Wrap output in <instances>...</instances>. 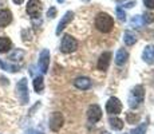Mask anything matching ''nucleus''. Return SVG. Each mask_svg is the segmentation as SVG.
<instances>
[{"mask_svg": "<svg viewBox=\"0 0 154 134\" xmlns=\"http://www.w3.org/2000/svg\"><path fill=\"white\" fill-rule=\"evenodd\" d=\"M72 16H74L72 12H67L66 15H64V17L60 20V23H59L58 28H56V34H60V31H63V28L70 23V20L72 19Z\"/></svg>", "mask_w": 154, "mask_h": 134, "instance_id": "14", "label": "nucleus"}, {"mask_svg": "<svg viewBox=\"0 0 154 134\" xmlns=\"http://www.w3.org/2000/svg\"><path fill=\"white\" fill-rule=\"evenodd\" d=\"M12 22V14L10 10L0 11V27H7Z\"/></svg>", "mask_w": 154, "mask_h": 134, "instance_id": "11", "label": "nucleus"}, {"mask_svg": "<svg viewBox=\"0 0 154 134\" xmlns=\"http://www.w3.org/2000/svg\"><path fill=\"white\" fill-rule=\"evenodd\" d=\"M23 2H24V0H14V3H16V4H22Z\"/></svg>", "mask_w": 154, "mask_h": 134, "instance_id": "28", "label": "nucleus"}, {"mask_svg": "<svg viewBox=\"0 0 154 134\" xmlns=\"http://www.w3.org/2000/svg\"><path fill=\"white\" fill-rule=\"evenodd\" d=\"M110 61H111V52H103L98 59V68L102 71L107 70L109 64H110Z\"/></svg>", "mask_w": 154, "mask_h": 134, "instance_id": "10", "label": "nucleus"}, {"mask_svg": "<svg viewBox=\"0 0 154 134\" xmlns=\"http://www.w3.org/2000/svg\"><path fill=\"white\" fill-rule=\"evenodd\" d=\"M121 110H122V103H121V101L118 98L112 97L107 101V103H106V111L109 114H119Z\"/></svg>", "mask_w": 154, "mask_h": 134, "instance_id": "5", "label": "nucleus"}, {"mask_svg": "<svg viewBox=\"0 0 154 134\" xmlns=\"http://www.w3.org/2000/svg\"><path fill=\"white\" fill-rule=\"evenodd\" d=\"M34 89L36 93H42L43 89H44V82H43V78L42 76H36L34 79Z\"/></svg>", "mask_w": 154, "mask_h": 134, "instance_id": "19", "label": "nucleus"}, {"mask_svg": "<svg viewBox=\"0 0 154 134\" xmlns=\"http://www.w3.org/2000/svg\"><path fill=\"white\" fill-rule=\"evenodd\" d=\"M23 55H24L23 51H20V50H16V51H15L12 55L10 56V59H12V61H20V58H23Z\"/></svg>", "mask_w": 154, "mask_h": 134, "instance_id": "23", "label": "nucleus"}, {"mask_svg": "<svg viewBox=\"0 0 154 134\" xmlns=\"http://www.w3.org/2000/svg\"><path fill=\"white\" fill-rule=\"evenodd\" d=\"M87 118L90 122H93V123H95V122H98L100 118H102V110H100V107L98 105H93L88 107L87 110Z\"/></svg>", "mask_w": 154, "mask_h": 134, "instance_id": "7", "label": "nucleus"}, {"mask_svg": "<svg viewBox=\"0 0 154 134\" xmlns=\"http://www.w3.org/2000/svg\"><path fill=\"white\" fill-rule=\"evenodd\" d=\"M109 122H110V126H111L112 130H122L123 129V121L119 120V118L111 117L110 120H109Z\"/></svg>", "mask_w": 154, "mask_h": 134, "instance_id": "17", "label": "nucleus"}, {"mask_svg": "<svg viewBox=\"0 0 154 134\" xmlns=\"http://www.w3.org/2000/svg\"><path fill=\"white\" fill-rule=\"evenodd\" d=\"M74 85L79 90H87V89L91 87V80L86 78V76H81V78H76L74 80Z\"/></svg>", "mask_w": 154, "mask_h": 134, "instance_id": "12", "label": "nucleus"}, {"mask_svg": "<svg viewBox=\"0 0 154 134\" xmlns=\"http://www.w3.org/2000/svg\"><path fill=\"white\" fill-rule=\"evenodd\" d=\"M50 64V51L48 50H43L39 56V68L42 73H47Z\"/></svg>", "mask_w": 154, "mask_h": 134, "instance_id": "9", "label": "nucleus"}, {"mask_svg": "<svg viewBox=\"0 0 154 134\" xmlns=\"http://www.w3.org/2000/svg\"><path fill=\"white\" fill-rule=\"evenodd\" d=\"M143 97H145L143 87L142 86H135L129 95V106L131 109H137L143 102Z\"/></svg>", "mask_w": 154, "mask_h": 134, "instance_id": "2", "label": "nucleus"}, {"mask_svg": "<svg viewBox=\"0 0 154 134\" xmlns=\"http://www.w3.org/2000/svg\"><path fill=\"white\" fill-rule=\"evenodd\" d=\"M117 12H118V16H119L121 19H123V12H122V11H121V10H118Z\"/></svg>", "mask_w": 154, "mask_h": 134, "instance_id": "27", "label": "nucleus"}, {"mask_svg": "<svg viewBox=\"0 0 154 134\" xmlns=\"http://www.w3.org/2000/svg\"><path fill=\"white\" fill-rule=\"evenodd\" d=\"M26 134H43V133H40V132H36V130H28Z\"/></svg>", "mask_w": 154, "mask_h": 134, "instance_id": "25", "label": "nucleus"}, {"mask_svg": "<svg viewBox=\"0 0 154 134\" xmlns=\"http://www.w3.org/2000/svg\"><path fill=\"white\" fill-rule=\"evenodd\" d=\"M94 24H95L98 31L103 32V34H107V32H110L111 30L114 28V19H112L109 14L99 12L95 16V22H94Z\"/></svg>", "mask_w": 154, "mask_h": 134, "instance_id": "1", "label": "nucleus"}, {"mask_svg": "<svg viewBox=\"0 0 154 134\" xmlns=\"http://www.w3.org/2000/svg\"><path fill=\"white\" fill-rule=\"evenodd\" d=\"M143 61L147 63H153L154 62V50L153 47H146L143 51Z\"/></svg>", "mask_w": 154, "mask_h": 134, "instance_id": "18", "label": "nucleus"}, {"mask_svg": "<svg viewBox=\"0 0 154 134\" xmlns=\"http://www.w3.org/2000/svg\"><path fill=\"white\" fill-rule=\"evenodd\" d=\"M145 5L149 8H154V0H143Z\"/></svg>", "mask_w": 154, "mask_h": 134, "instance_id": "24", "label": "nucleus"}, {"mask_svg": "<svg viewBox=\"0 0 154 134\" xmlns=\"http://www.w3.org/2000/svg\"><path fill=\"white\" fill-rule=\"evenodd\" d=\"M63 125V115L60 113H52V115L50 117V129L52 132H58Z\"/></svg>", "mask_w": 154, "mask_h": 134, "instance_id": "8", "label": "nucleus"}, {"mask_svg": "<svg viewBox=\"0 0 154 134\" xmlns=\"http://www.w3.org/2000/svg\"><path fill=\"white\" fill-rule=\"evenodd\" d=\"M54 15H55V10H54V8H51V10H50V11H48V16L54 17Z\"/></svg>", "mask_w": 154, "mask_h": 134, "instance_id": "26", "label": "nucleus"}, {"mask_svg": "<svg viewBox=\"0 0 154 134\" xmlns=\"http://www.w3.org/2000/svg\"><path fill=\"white\" fill-rule=\"evenodd\" d=\"M127 58H129V54H127L125 50H119V51L117 52V55H115V63H117L118 66H122V64L126 63Z\"/></svg>", "mask_w": 154, "mask_h": 134, "instance_id": "15", "label": "nucleus"}, {"mask_svg": "<svg viewBox=\"0 0 154 134\" xmlns=\"http://www.w3.org/2000/svg\"><path fill=\"white\" fill-rule=\"evenodd\" d=\"M123 40H125V43L127 44V46H133V44L135 43V40H137V38H135L134 35L131 34V32H126Z\"/></svg>", "mask_w": 154, "mask_h": 134, "instance_id": "20", "label": "nucleus"}, {"mask_svg": "<svg viewBox=\"0 0 154 134\" xmlns=\"http://www.w3.org/2000/svg\"><path fill=\"white\" fill-rule=\"evenodd\" d=\"M16 95H17V98H19V101H20L22 105H27L28 103L29 97H28L27 79L26 78H22L19 82H17V85H16Z\"/></svg>", "mask_w": 154, "mask_h": 134, "instance_id": "3", "label": "nucleus"}, {"mask_svg": "<svg viewBox=\"0 0 154 134\" xmlns=\"http://www.w3.org/2000/svg\"><path fill=\"white\" fill-rule=\"evenodd\" d=\"M126 120H127L129 123H135L137 121H140V115H137L135 113H134V114H133V113H127Z\"/></svg>", "mask_w": 154, "mask_h": 134, "instance_id": "21", "label": "nucleus"}, {"mask_svg": "<svg viewBox=\"0 0 154 134\" xmlns=\"http://www.w3.org/2000/svg\"><path fill=\"white\" fill-rule=\"evenodd\" d=\"M78 48V42H76L75 38L70 36V35H64L62 38V43H60V51L64 54H70L74 52Z\"/></svg>", "mask_w": 154, "mask_h": 134, "instance_id": "4", "label": "nucleus"}, {"mask_svg": "<svg viewBox=\"0 0 154 134\" xmlns=\"http://www.w3.org/2000/svg\"><path fill=\"white\" fill-rule=\"evenodd\" d=\"M0 67L5 71H10V73H17V71H19V66L11 64V63H8V62L2 61V59H0Z\"/></svg>", "mask_w": 154, "mask_h": 134, "instance_id": "16", "label": "nucleus"}, {"mask_svg": "<svg viewBox=\"0 0 154 134\" xmlns=\"http://www.w3.org/2000/svg\"><path fill=\"white\" fill-rule=\"evenodd\" d=\"M12 48V42L7 36H0V52H8Z\"/></svg>", "mask_w": 154, "mask_h": 134, "instance_id": "13", "label": "nucleus"}, {"mask_svg": "<svg viewBox=\"0 0 154 134\" xmlns=\"http://www.w3.org/2000/svg\"><path fill=\"white\" fill-rule=\"evenodd\" d=\"M42 12V3L39 0H29L27 4V14L32 17H38Z\"/></svg>", "mask_w": 154, "mask_h": 134, "instance_id": "6", "label": "nucleus"}, {"mask_svg": "<svg viewBox=\"0 0 154 134\" xmlns=\"http://www.w3.org/2000/svg\"><path fill=\"white\" fill-rule=\"evenodd\" d=\"M146 127H147L146 123H142L138 127H135V129L131 132V134H145V132H146Z\"/></svg>", "mask_w": 154, "mask_h": 134, "instance_id": "22", "label": "nucleus"}]
</instances>
